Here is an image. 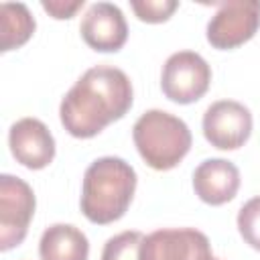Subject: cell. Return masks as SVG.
Here are the masks:
<instances>
[{
    "label": "cell",
    "instance_id": "6da1fadb",
    "mask_svg": "<svg viewBox=\"0 0 260 260\" xmlns=\"http://www.w3.org/2000/svg\"><path fill=\"white\" fill-rule=\"evenodd\" d=\"M132 100V83L122 69L95 65L61 100V124L75 138H91L110 122L120 120L130 110Z\"/></svg>",
    "mask_w": 260,
    "mask_h": 260
},
{
    "label": "cell",
    "instance_id": "7a4b0ae2",
    "mask_svg": "<svg viewBox=\"0 0 260 260\" xmlns=\"http://www.w3.org/2000/svg\"><path fill=\"white\" fill-rule=\"evenodd\" d=\"M136 191V171L118 156L93 160L83 175L81 211L91 223H112L120 219Z\"/></svg>",
    "mask_w": 260,
    "mask_h": 260
},
{
    "label": "cell",
    "instance_id": "3957f363",
    "mask_svg": "<svg viewBox=\"0 0 260 260\" xmlns=\"http://www.w3.org/2000/svg\"><path fill=\"white\" fill-rule=\"evenodd\" d=\"M132 138L142 160L154 171L175 169L189 152L193 140L189 126L165 110L144 112L134 122Z\"/></svg>",
    "mask_w": 260,
    "mask_h": 260
},
{
    "label": "cell",
    "instance_id": "277c9868",
    "mask_svg": "<svg viewBox=\"0 0 260 260\" xmlns=\"http://www.w3.org/2000/svg\"><path fill=\"white\" fill-rule=\"evenodd\" d=\"M211 83L207 61L195 51L173 53L160 73L162 93L175 104H193L205 95Z\"/></svg>",
    "mask_w": 260,
    "mask_h": 260
},
{
    "label": "cell",
    "instance_id": "5b68a950",
    "mask_svg": "<svg viewBox=\"0 0 260 260\" xmlns=\"http://www.w3.org/2000/svg\"><path fill=\"white\" fill-rule=\"evenodd\" d=\"M35 205V193L28 183L12 175L0 177V248L4 252L26 238Z\"/></svg>",
    "mask_w": 260,
    "mask_h": 260
},
{
    "label": "cell",
    "instance_id": "8992f818",
    "mask_svg": "<svg viewBox=\"0 0 260 260\" xmlns=\"http://www.w3.org/2000/svg\"><path fill=\"white\" fill-rule=\"evenodd\" d=\"M260 26L258 0H228L219 2L207 24V41L215 49H236L250 41Z\"/></svg>",
    "mask_w": 260,
    "mask_h": 260
},
{
    "label": "cell",
    "instance_id": "52a82bcc",
    "mask_svg": "<svg viewBox=\"0 0 260 260\" xmlns=\"http://www.w3.org/2000/svg\"><path fill=\"white\" fill-rule=\"evenodd\" d=\"M203 134L207 142L221 150H236L252 134L250 110L234 100H219L203 114Z\"/></svg>",
    "mask_w": 260,
    "mask_h": 260
},
{
    "label": "cell",
    "instance_id": "ba28073f",
    "mask_svg": "<svg viewBox=\"0 0 260 260\" xmlns=\"http://www.w3.org/2000/svg\"><path fill=\"white\" fill-rule=\"evenodd\" d=\"M140 260H213L209 240L193 228L156 230L144 236Z\"/></svg>",
    "mask_w": 260,
    "mask_h": 260
},
{
    "label": "cell",
    "instance_id": "9c48e42d",
    "mask_svg": "<svg viewBox=\"0 0 260 260\" xmlns=\"http://www.w3.org/2000/svg\"><path fill=\"white\" fill-rule=\"evenodd\" d=\"M79 32L87 47L100 53H116L128 39V24L122 10L112 2H95L81 18Z\"/></svg>",
    "mask_w": 260,
    "mask_h": 260
},
{
    "label": "cell",
    "instance_id": "30bf717a",
    "mask_svg": "<svg viewBox=\"0 0 260 260\" xmlns=\"http://www.w3.org/2000/svg\"><path fill=\"white\" fill-rule=\"evenodd\" d=\"M8 144L12 156L26 169H45L55 158V138L37 118H22L10 126Z\"/></svg>",
    "mask_w": 260,
    "mask_h": 260
},
{
    "label": "cell",
    "instance_id": "8fae6325",
    "mask_svg": "<svg viewBox=\"0 0 260 260\" xmlns=\"http://www.w3.org/2000/svg\"><path fill=\"white\" fill-rule=\"evenodd\" d=\"M193 189L201 201L223 205L232 201L240 189V171L225 158H207L193 173Z\"/></svg>",
    "mask_w": 260,
    "mask_h": 260
},
{
    "label": "cell",
    "instance_id": "7c38bea8",
    "mask_svg": "<svg viewBox=\"0 0 260 260\" xmlns=\"http://www.w3.org/2000/svg\"><path fill=\"white\" fill-rule=\"evenodd\" d=\"M39 256L41 260H87L89 242L79 228L53 223L41 236Z\"/></svg>",
    "mask_w": 260,
    "mask_h": 260
},
{
    "label": "cell",
    "instance_id": "4fadbf2b",
    "mask_svg": "<svg viewBox=\"0 0 260 260\" xmlns=\"http://www.w3.org/2000/svg\"><path fill=\"white\" fill-rule=\"evenodd\" d=\"M35 18L22 2H4L0 8V30H2V51H12L22 47L35 32Z\"/></svg>",
    "mask_w": 260,
    "mask_h": 260
},
{
    "label": "cell",
    "instance_id": "5bb4252c",
    "mask_svg": "<svg viewBox=\"0 0 260 260\" xmlns=\"http://www.w3.org/2000/svg\"><path fill=\"white\" fill-rule=\"evenodd\" d=\"M142 242L144 236L140 232H122L106 242L102 260H140Z\"/></svg>",
    "mask_w": 260,
    "mask_h": 260
},
{
    "label": "cell",
    "instance_id": "9a60e30c",
    "mask_svg": "<svg viewBox=\"0 0 260 260\" xmlns=\"http://www.w3.org/2000/svg\"><path fill=\"white\" fill-rule=\"evenodd\" d=\"M238 230L248 246L260 252V197L246 201L238 213Z\"/></svg>",
    "mask_w": 260,
    "mask_h": 260
},
{
    "label": "cell",
    "instance_id": "2e32d148",
    "mask_svg": "<svg viewBox=\"0 0 260 260\" xmlns=\"http://www.w3.org/2000/svg\"><path fill=\"white\" fill-rule=\"evenodd\" d=\"M134 14L144 22H165L179 8L177 0H132L130 2Z\"/></svg>",
    "mask_w": 260,
    "mask_h": 260
},
{
    "label": "cell",
    "instance_id": "e0dca14e",
    "mask_svg": "<svg viewBox=\"0 0 260 260\" xmlns=\"http://www.w3.org/2000/svg\"><path fill=\"white\" fill-rule=\"evenodd\" d=\"M43 8L53 16V18H71L81 6H83V0H75V2H63V0H43L41 2Z\"/></svg>",
    "mask_w": 260,
    "mask_h": 260
},
{
    "label": "cell",
    "instance_id": "ac0fdd59",
    "mask_svg": "<svg viewBox=\"0 0 260 260\" xmlns=\"http://www.w3.org/2000/svg\"><path fill=\"white\" fill-rule=\"evenodd\" d=\"M213 260H219V258H213Z\"/></svg>",
    "mask_w": 260,
    "mask_h": 260
}]
</instances>
